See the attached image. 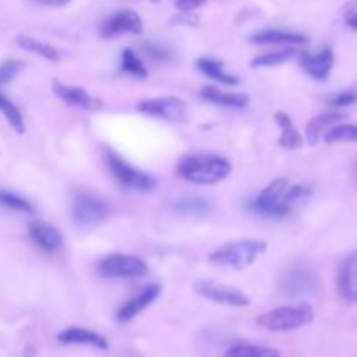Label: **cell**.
Instances as JSON below:
<instances>
[{
  "label": "cell",
  "mask_w": 357,
  "mask_h": 357,
  "mask_svg": "<svg viewBox=\"0 0 357 357\" xmlns=\"http://www.w3.org/2000/svg\"><path fill=\"white\" fill-rule=\"evenodd\" d=\"M176 173L195 185H215L232 173V164L215 153H190L178 162Z\"/></svg>",
  "instance_id": "obj_1"
},
{
  "label": "cell",
  "mask_w": 357,
  "mask_h": 357,
  "mask_svg": "<svg viewBox=\"0 0 357 357\" xmlns=\"http://www.w3.org/2000/svg\"><path fill=\"white\" fill-rule=\"evenodd\" d=\"M268 243L261 239H241L216 248L209 255V264L229 268H246L267 251Z\"/></svg>",
  "instance_id": "obj_2"
},
{
  "label": "cell",
  "mask_w": 357,
  "mask_h": 357,
  "mask_svg": "<svg viewBox=\"0 0 357 357\" xmlns=\"http://www.w3.org/2000/svg\"><path fill=\"white\" fill-rule=\"evenodd\" d=\"M314 321V309L309 303H298V305H284L272 309L268 312L261 314L257 319L258 326L268 331H295L307 326Z\"/></svg>",
  "instance_id": "obj_3"
},
{
  "label": "cell",
  "mask_w": 357,
  "mask_h": 357,
  "mask_svg": "<svg viewBox=\"0 0 357 357\" xmlns=\"http://www.w3.org/2000/svg\"><path fill=\"white\" fill-rule=\"evenodd\" d=\"M107 166L110 169L112 176L115 178L121 187L131 192H152L157 188V180L152 174L145 173L142 169H136L135 166L122 159L114 150H107Z\"/></svg>",
  "instance_id": "obj_4"
},
{
  "label": "cell",
  "mask_w": 357,
  "mask_h": 357,
  "mask_svg": "<svg viewBox=\"0 0 357 357\" xmlns=\"http://www.w3.org/2000/svg\"><path fill=\"white\" fill-rule=\"evenodd\" d=\"M288 187L289 181L286 178H275L250 202V208L258 215L284 218L293 211L291 206L286 204L284 199H282Z\"/></svg>",
  "instance_id": "obj_5"
},
{
  "label": "cell",
  "mask_w": 357,
  "mask_h": 357,
  "mask_svg": "<svg viewBox=\"0 0 357 357\" xmlns=\"http://www.w3.org/2000/svg\"><path fill=\"white\" fill-rule=\"evenodd\" d=\"M98 272L107 279H136L149 272V265L138 257L126 253H112L101 258Z\"/></svg>",
  "instance_id": "obj_6"
},
{
  "label": "cell",
  "mask_w": 357,
  "mask_h": 357,
  "mask_svg": "<svg viewBox=\"0 0 357 357\" xmlns=\"http://www.w3.org/2000/svg\"><path fill=\"white\" fill-rule=\"evenodd\" d=\"M110 208L101 197L87 192H79L72 202V218L75 225L89 229L96 227L107 220Z\"/></svg>",
  "instance_id": "obj_7"
},
{
  "label": "cell",
  "mask_w": 357,
  "mask_h": 357,
  "mask_svg": "<svg viewBox=\"0 0 357 357\" xmlns=\"http://www.w3.org/2000/svg\"><path fill=\"white\" fill-rule=\"evenodd\" d=\"M194 289L199 296L209 300V302L220 303V305L241 309V307H248L251 303L250 296L241 291L239 288L225 284V282L213 281V279H201L195 282Z\"/></svg>",
  "instance_id": "obj_8"
},
{
  "label": "cell",
  "mask_w": 357,
  "mask_h": 357,
  "mask_svg": "<svg viewBox=\"0 0 357 357\" xmlns=\"http://www.w3.org/2000/svg\"><path fill=\"white\" fill-rule=\"evenodd\" d=\"M187 101L178 96L146 98L138 103L142 114L167 122H183L187 119Z\"/></svg>",
  "instance_id": "obj_9"
},
{
  "label": "cell",
  "mask_w": 357,
  "mask_h": 357,
  "mask_svg": "<svg viewBox=\"0 0 357 357\" xmlns=\"http://www.w3.org/2000/svg\"><path fill=\"white\" fill-rule=\"evenodd\" d=\"M143 31V20L136 10L122 9L110 14L107 20L101 23L100 33L101 37L112 40V38L122 37V35H139Z\"/></svg>",
  "instance_id": "obj_10"
},
{
  "label": "cell",
  "mask_w": 357,
  "mask_h": 357,
  "mask_svg": "<svg viewBox=\"0 0 357 357\" xmlns=\"http://www.w3.org/2000/svg\"><path fill=\"white\" fill-rule=\"evenodd\" d=\"M160 291H162L160 284L145 286V288H143L138 295L132 296V298H129L126 303H122L121 309L117 310V316H115L117 323L126 324V323H129V321L135 319L136 316H139L143 310L149 309V307L152 305L157 298H159Z\"/></svg>",
  "instance_id": "obj_11"
},
{
  "label": "cell",
  "mask_w": 357,
  "mask_h": 357,
  "mask_svg": "<svg viewBox=\"0 0 357 357\" xmlns=\"http://www.w3.org/2000/svg\"><path fill=\"white\" fill-rule=\"evenodd\" d=\"M300 65L305 70L307 75L316 80H326L333 70L335 54L331 47H323L316 52L302 51L300 52Z\"/></svg>",
  "instance_id": "obj_12"
},
{
  "label": "cell",
  "mask_w": 357,
  "mask_h": 357,
  "mask_svg": "<svg viewBox=\"0 0 357 357\" xmlns=\"http://www.w3.org/2000/svg\"><path fill=\"white\" fill-rule=\"evenodd\" d=\"M316 275L305 265H296L289 268L281 279V291L288 296H302L314 291Z\"/></svg>",
  "instance_id": "obj_13"
},
{
  "label": "cell",
  "mask_w": 357,
  "mask_h": 357,
  "mask_svg": "<svg viewBox=\"0 0 357 357\" xmlns=\"http://www.w3.org/2000/svg\"><path fill=\"white\" fill-rule=\"evenodd\" d=\"M28 236L33 241L35 246L44 253H56L63 246L61 232L54 225L42 222V220H31L28 225Z\"/></svg>",
  "instance_id": "obj_14"
},
{
  "label": "cell",
  "mask_w": 357,
  "mask_h": 357,
  "mask_svg": "<svg viewBox=\"0 0 357 357\" xmlns=\"http://www.w3.org/2000/svg\"><path fill=\"white\" fill-rule=\"evenodd\" d=\"M52 91H54L56 96L61 101H65L66 105L82 108V110H98V108L101 107L100 98L93 96V94H91L89 91L84 89V87L68 86V84L54 80V82H52Z\"/></svg>",
  "instance_id": "obj_15"
},
{
  "label": "cell",
  "mask_w": 357,
  "mask_h": 357,
  "mask_svg": "<svg viewBox=\"0 0 357 357\" xmlns=\"http://www.w3.org/2000/svg\"><path fill=\"white\" fill-rule=\"evenodd\" d=\"M58 342L63 345H87V347L100 349V351H107V349L110 347L103 335L79 326H72L59 331Z\"/></svg>",
  "instance_id": "obj_16"
},
{
  "label": "cell",
  "mask_w": 357,
  "mask_h": 357,
  "mask_svg": "<svg viewBox=\"0 0 357 357\" xmlns=\"http://www.w3.org/2000/svg\"><path fill=\"white\" fill-rule=\"evenodd\" d=\"M250 42L257 45H284V47H295V45L307 44L309 38L302 33H296V31L267 28V30H260L251 35Z\"/></svg>",
  "instance_id": "obj_17"
},
{
  "label": "cell",
  "mask_w": 357,
  "mask_h": 357,
  "mask_svg": "<svg viewBox=\"0 0 357 357\" xmlns=\"http://www.w3.org/2000/svg\"><path fill=\"white\" fill-rule=\"evenodd\" d=\"M338 289L347 302L357 303V251L349 255L338 272Z\"/></svg>",
  "instance_id": "obj_18"
},
{
  "label": "cell",
  "mask_w": 357,
  "mask_h": 357,
  "mask_svg": "<svg viewBox=\"0 0 357 357\" xmlns=\"http://www.w3.org/2000/svg\"><path fill=\"white\" fill-rule=\"evenodd\" d=\"M201 98L208 103L225 108H244L250 105V96L244 93H229L216 86H206L201 89Z\"/></svg>",
  "instance_id": "obj_19"
},
{
  "label": "cell",
  "mask_w": 357,
  "mask_h": 357,
  "mask_svg": "<svg viewBox=\"0 0 357 357\" xmlns=\"http://www.w3.org/2000/svg\"><path fill=\"white\" fill-rule=\"evenodd\" d=\"M342 121H345V114H342V112H326V114H321L317 115V117H314L312 121L307 124L305 129L307 143H309V145H317V142H319L333 126L340 124Z\"/></svg>",
  "instance_id": "obj_20"
},
{
  "label": "cell",
  "mask_w": 357,
  "mask_h": 357,
  "mask_svg": "<svg viewBox=\"0 0 357 357\" xmlns=\"http://www.w3.org/2000/svg\"><path fill=\"white\" fill-rule=\"evenodd\" d=\"M274 121L279 126V129H281V136H279L278 142L281 149L296 150L303 145V136L300 135V131L293 124L291 117L286 112H275Z\"/></svg>",
  "instance_id": "obj_21"
},
{
  "label": "cell",
  "mask_w": 357,
  "mask_h": 357,
  "mask_svg": "<svg viewBox=\"0 0 357 357\" xmlns=\"http://www.w3.org/2000/svg\"><path fill=\"white\" fill-rule=\"evenodd\" d=\"M16 42L23 51L31 52V54L35 56H40V58H44L45 61L58 63L59 59H61L58 49L52 47V45L47 44V42H42L38 40V38L30 37V35H20V37L16 38Z\"/></svg>",
  "instance_id": "obj_22"
},
{
  "label": "cell",
  "mask_w": 357,
  "mask_h": 357,
  "mask_svg": "<svg viewBox=\"0 0 357 357\" xmlns=\"http://www.w3.org/2000/svg\"><path fill=\"white\" fill-rule=\"evenodd\" d=\"M197 68L199 72L204 73L206 77H209V79L216 80V82L220 84H225V86H236V84H239V77L227 73L225 70H223L222 63L216 61V59L213 58H199Z\"/></svg>",
  "instance_id": "obj_23"
},
{
  "label": "cell",
  "mask_w": 357,
  "mask_h": 357,
  "mask_svg": "<svg viewBox=\"0 0 357 357\" xmlns=\"http://www.w3.org/2000/svg\"><path fill=\"white\" fill-rule=\"evenodd\" d=\"M121 70L124 73H128V75L136 77V79H146L149 77V70H146L145 63L142 61V58L131 47L122 49Z\"/></svg>",
  "instance_id": "obj_24"
},
{
  "label": "cell",
  "mask_w": 357,
  "mask_h": 357,
  "mask_svg": "<svg viewBox=\"0 0 357 357\" xmlns=\"http://www.w3.org/2000/svg\"><path fill=\"white\" fill-rule=\"evenodd\" d=\"M295 54L296 51L293 47L278 49V51H271L265 52V54L257 56V58L251 61V66H253V68H272V66L284 65V63L289 61Z\"/></svg>",
  "instance_id": "obj_25"
},
{
  "label": "cell",
  "mask_w": 357,
  "mask_h": 357,
  "mask_svg": "<svg viewBox=\"0 0 357 357\" xmlns=\"http://www.w3.org/2000/svg\"><path fill=\"white\" fill-rule=\"evenodd\" d=\"M223 357H281L279 352L272 347L255 344H237L227 349Z\"/></svg>",
  "instance_id": "obj_26"
},
{
  "label": "cell",
  "mask_w": 357,
  "mask_h": 357,
  "mask_svg": "<svg viewBox=\"0 0 357 357\" xmlns=\"http://www.w3.org/2000/svg\"><path fill=\"white\" fill-rule=\"evenodd\" d=\"M0 112H2L3 117L7 119V122H9L10 128H13L17 135H23L24 129H26L24 128L23 114H21L20 108H17L16 105H14L13 101H10L9 98L2 93V91H0Z\"/></svg>",
  "instance_id": "obj_27"
},
{
  "label": "cell",
  "mask_w": 357,
  "mask_h": 357,
  "mask_svg": "<svg viewBox=\"0 0 357 357\" xmlns=\"http://www.w3.org/2000/svg\"><path fill=\"white\" fill-rule=\"evenodd\" d=\"M0 206L6 209H10V211L26 213V215L35 213L33 204L28 199L21 197V195L14 194L10 190H0Z\"/></svg>",
  "instance_id": "obj_28"
},
{
  "label": "cell",
  "mask_w": 357,
  "mask_h": 357,
  "mask_svg": "<svg viewBox=\"0 0 357 357\" xmlns=\"http://www.w3.org/2000/svg\"><path fill=\"white\" fill-rule=\"evenodd\" d=\"M326 143H356L357 124H337L323 136Z\"/></svg>",
  "instance_id": "obj_29"
},
{
  "label": "cell",
  "mask_w": 357,
  "mask_h": 357,
  "mask_svg": "<svg viewBox=\"0 0 357 357\" xmlns=\"http://www.w3.org/2000/svg\"><path fill=\"white\" fill-rule=\"evenodd\" d=\"M209 209H211L209 202L201 197H187L176 202V211L185 216H204L208 215Z\"/></svg>",
  "instance_id": "obj_30"
},
{
  "label": "cell",
  "mask_w": 357,
  "mask_h": 357,
  "mask_svg": "<svg viewBox=\"0 0 357 357\" xmlns=\"http://www.w3.org/2000/svg\"><path fill=\"white\" fill-rule=\"evenodd\" d=\"M143 52L155 63H166L173 58V51L167 45L159 44V42H145Z\"/></svg>",
  "instance_id": "obj_31"
},
{
  "label": "cell",
  "mask_w": 357,
  "mask_h": 357,
  "mask_svg": "<svg viewBox=\"0 0 357 357\" xmlns=\"http://www.w3.org/2000/svg\"><path fill=\"white\" fill-rule=\"evenodd\" d=\"M310 195V188L307 187V185H302V183H295V185H291L289 183V187L286 188V192H284V202L288 206H295L296 202H300V201H303V199H307Z\"/></svg>",
  "instance_id": "obj_32"
},
{
  "label": "cell",
  "mask_w": 357,
  "mask_h": 357,
  "mask_svg": "<svg viewBox=\"0 0 357 357\" xmlns=\"http://www.w3.org/2000/svg\"><path fill=\"white\" fill-rule=\"evenodd\" d=\"M23 70V63L17 59H7L0 65V84H7Z\"/></svg>",
  "instance_id": "obj_33"
},
{
  "label": "cell",
  "mask_w": 357,
  "mask_h": 357,
  "mask_svg": "<svg viewBox=\"0 0 357 357\" xmlns=\"http://www.w3.org/2000/svg\"><path fill=\"white\" fill-rule=\"evenodd\" d=\"M357 101V93L354 91H342V93L335 94L330 100V105L333 108H347L354 105Z\"/></svg>",
  "instance_id": "obj_34"
},
{
  "label": "cell",
  "mask_w": 357,
  "mask_h": 357,
  "mask_svg": "<svg viewBox=\"0 0 357 357\" xmlns=\"http://www.w3.org/2000/svg\"><path fill=\"white\" fill-rule=\"evenodd\" d=\"M208 0H174V6L180 13H192V10L202 7Z\"/></svg>",
  "instance_id": "obj_35"
},
{
  "label": "cell",
  "mask_w": 357,
  "mask_h": 357,
  "mask_svg": "<svg viewBox=\"0 0 357 357\" xmlns=\"http://www.w3.org/2000/svg\"><path fill=\"white\" fill-rule=\"evenodd\" d=\"M35 2L42 3V6H49V7H65L68 6L72 0H35Z\"/></svg>",
  "instance_id": "obj_36"
},
{
  "label": "cell",
  "mask_w": 357,
  "mask_h": 357,
  "mask_svg": "<svg viewBox=\"0 0 357 357\" xmlns=\"http://www.w3.org/2000/svg\"><path fill=\"white\" fill-rule=\"evenodd\" d=\"M349 26L354 28V30H357V10L354 14H352L351 17H349Z\"/></svg>",
  "instance_id": "obj_37"
},
{
  "label": "cell",
  "mask_w": 357,
  "mask_h": 357,
  "mask_svg": "<svg viewBox=\"0 0 357 357\" xmlns=\"http://www.w3.org/2000/svg\"><path fill=\"white\" fill-rule=\"evenodd\" d=\"M152 2H155V3H157V2H160V0H152Z\"/></svg>",
  "instance_id": "obj_38"
}]
</instances>
